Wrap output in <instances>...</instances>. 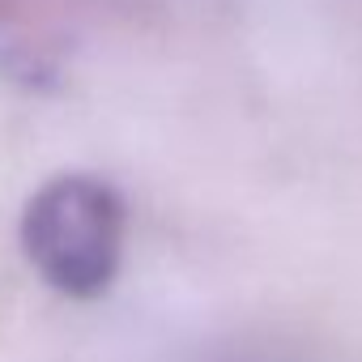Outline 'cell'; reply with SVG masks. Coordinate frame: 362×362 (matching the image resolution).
<instances>
[{"mask_svg":"<svg viewBox=\"0 0 362 362\" xmlns=\"http://www.w3.org/2000/svg\"><path fill=\"white\" fill-rule=\"evenodd\" d=\"M22 252L30 269L64 298H103L128 247V205L124 192L103 175L64 170L39 184L18 222Z\"/></svg>","mask_w":362,"mask_h":362,"instance_id":"obj_1","label":"cell"}]
</instances>
